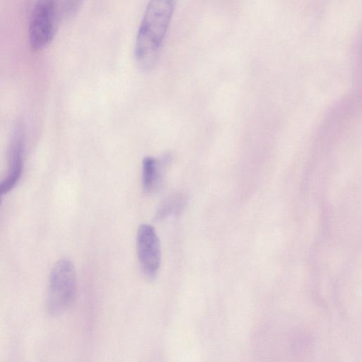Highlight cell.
I'll use <instances>...</instances> for the list:
<instances>
[{
  "instance_id": "obj_4",
  "label": "cell",
  "mask_w": 362,
  "mask_h": 362,
  "mask_svg": "<svg viewBox=\"0 0 362 362\" xmlns=\"http://www.w3.org/2000/svg\"><path fill=\"white\" fill-rule=\"evenodd\" d=\"M136 251L143 274L148 279L154 278L160 264V245L153 226L141 224L136 233Z\"/></svg>"
},
{
  "instance_id": "obj_2",
  "label": "cell",
  "mask_w": 362,
  "mask_h": 362,
  "mask_svg": "<svg viewBox=\"0 0 362 362\" xmlns=\"http://www.w3.org/2000/svg\"><path fill=\"white\" fill-rule=\"evenodd\" d=\"M76 291V276L73 262L59 260L53 267L49 280L46 306L51 315L64 312L73 303Z\"/></svg>"
},
{
  "instance_id": "obj_7",
  "label": "cell",
  "mask_w": 362,
  "mask_h": 362,
  "mask_svg": "<svg viewBox=\"0 0 362 362\" xmlns=\"http://www.w3.org/2000/svg\"><path fill=\"white\" fill-rule=\"evenodd\" d=\"M184 200L183 197L178 196L170 198L160 206L158 211V218H163L168 215L177 214L182 208Z\"/></svg>"
},
{
  "instance_id": "obj_3",
  "label": "cell",
  "mask_w": 362,
  "mask_h": 362,
  "mask_svg": "<svg viewBox=\"0 0 362 362\" xmlns=\"http://www.w3.org/2000/svg\"><path fill=\"white\" fill-rule=\"evenodd\" d=\"M60 21L57 1H37L32 9L28 26V38L31 47L39 49L47 45L53 39Z\"/></svg>"
},
{
  "instance_id": "obj_1",
  "label": "cell",
  "mask_w": 362,
  "mask_h": 362,
  "mask_svg": "<svg viewBox=\"0 0 362 362\" xmlns=\"http://www.w3.org/2000/svg\"><path fill=\"white\" fill-rule=\"evenodd\" d=\"M174 7L175 2L172 0H152L147 5L135 45L137 62L144 70L153 68L158 60Z\"/></svg>"
},
{
  "instance_id": "obj_6",
  "label": "cell",
  "mask_w": 362,
  "mask_h": 362,
  "mask_svg": "<svg viewBox=\"0 0 362 362\" xmlns=\"http://www.w3.org/2000/svg\"><path fill=\"white\" fill-rule=\"evenodd\" d=\"M162 162L153 156H146L142 162L141 185L148 194L155 192L160 182Z\"/></svg>"
},
{
  "instance_id": "obj_5",
  "label": "cell",
  "mask_w": 362,
  "mask_h": 362,
  "mask_svg": "<svg viewBox=\"0 0 362 362\" xmlns=\"http://www.w3.org/2000/svg\"><path fill=\"white\" fill-rule=\"evenodd\" d=\"M24 140L21 129L18 127L13 134L9 146L8 170L0 182V204L3 196L18 183L23 168Z\"/></svg>"
}]
</instances>
